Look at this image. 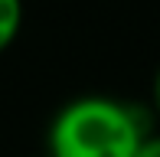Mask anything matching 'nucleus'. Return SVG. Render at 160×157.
Instances as JSON below:
<instances>
[{
    "mask_svg": "<svg viewBox=\"0 0 160 157\" xmlns=\"http://www.w3.org/2000/svg\"><path fill=\"white\" fill-rule=\"evenodd\" d=\"M23 0H0V53H7V49L17 43L20 30H23Z\"/></svg>",
    "mask_w": 160,
    "mask_h": 157,
    "instance_id": "obj_2",
    "label": "nucleus"
},
{
    "mask_svg": "<svg viewBox=\"0 0 160 157\" xmlns=\"http://www.w3.org/2000/svg\"><path fill=\"white\" fill-rule=\"evenodd\" d=\"M150 131L147 111L111 95H78L46 128V157H134Z\"/></svg>",
    "mask_w": 160,
    "mask_h": 157,
    "instance_id": "obj_1",
    "label": "nucleus"
},
{
    "mask_svg": "<svg viewBox=\"0 0 160 157\" xmlns=\"http://www.w3.org/2000/svg\"><path fill=\"white\" fill-rule=\"evenodd\" d=\"M42 157H46V154H42Z\"/></svg>",
    "mask_w": 160,
    "mask_h": 157,
    "instance_id": "obj_5",
    "label": "nucleus"
},
{
    "mask_svg": "<svg viewBox=\"0 0 160 157\" xmlns=\"http://www.w3.org/2000/svg\"><path fill=\"white\" fill-rule=\"evenodd\" d=\"M134 157H160V131H147L144 141L137 144Z\"/></svg>",
    "mask_w": 160,
    "mask_h": 157,
    "instance_id": "obj_3",
    "label": "nucleus"
},
{
    "mask_svg": "<svg viewBox=\"0 0 160 157\" xmlns=\"http://www.w3.org/2000/svg\"><path fill=\"white\" fill-rule=\"evenodd\" d=\"M150 108H154V115L160 118V66L154 72V82H150Z\"/></svg>",
    "mask_w": 160,
    "mask_h": 157,
    "instance_id": "obj_4",
    "label": "nucleus"
}]
</instances>
